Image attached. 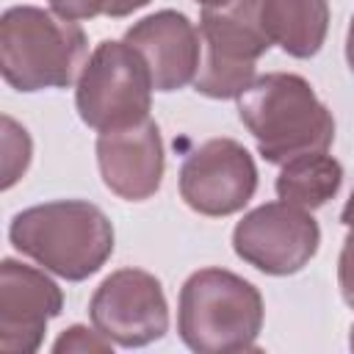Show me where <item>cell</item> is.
<instances>
[{"label": "cell", "instance_id": "cell-1", "mask_svg": "<svg viewBox=\"0 0 354 354\" xmlns=\"http://www.w3.org/2000/svg\"><path fill=\"white\" fill-rule=\"evenodd\" d=\"M238 116L266 163L326 152L335 141V116L313 86L293 72H268L238 97Z\"/></svg>", "mask_w": 354, "mask_h": 354}, {"label": "cell", "instance_id": "cell-2", "mask_svg": "<svg viewBox=\"0 0 354 354\" xmlns=\"http://www.w3.org/2000/svg\"><path fill=\"white\" fill-rule=\"evenodd\" d=\"M8 241L44 271L83 282L113 254V224L94 202L53 199L19 210L8 224Z\"/></svg>", "mask_w": 354, "mask_h": 354}, {"label": "cell", "instance_id": "cell-3", "mask_svg": "<svg viewBox=\"0 0 354 354\" xmlns=\"http://www.w3.org/2000/svg\"><path fill=\"white\" fill-rule=\"evenodd\" d=\"M88 61V41L75 19L53 8L14 6L0 17V72L17 91L66 88Z\"/></svg>", "mask_w": 354, "mask_h": 354}, {"label": "cell", "instance_id": "cell-4", "mask_svg": "<svg viewBox=\"0 0 354 354\" xmlns=\"http://www.w3.org/2000/svg\"><path fill=\"white\" fill-rule=\"evenodd\" d=\"M263 315L260 290L227 268H199L180 288L177 332L196 354L252 351Z\"/></svg>", "mask_w": 354, "mask_h": 354}, {"label": "cell", "instance_id": "cell-5", "mask_svg": "<svg viewBox=\"0 0 354 354\" xmlns=\"http://www.w3.org/2000/svg\"><path fill=\"white\" fill-rule=\"evenodd\" d=\"M202 61L194 88L210 100H238L254 80L257 58L271 39L263 25V0H216L199 14Z\"/></svg>", "mask_w": 354, "mask_h": 354}, {"label": "cell", "instance_id": "cell-6", "mask_svg": "<svg viewBox=\"0 0 354 354\" xmlns=\"http://www.w3.org/2000/svg\"><path fill=\"white\" fill-rule=\"evenodd\" d=\"M152 75L147 61L124 39L100 41L75 86V108L97 133L144 122L152 105Z\"/></svg>", "mask_w": 354, "mask_h": 354}, {"label": "cell", "instance_id": "cell-7", "mask_svg": "<svg viewBox=\"0 0 354 354\" xmlns=\"http://www.w3.org/2000/svg\"><path fill=\"white\" fill-rule=\"evenodd\" d=\"M321 227L310 210L290 202H266L232 230L235 254L268 277L299 274L318 252Z\"/></svg>", "mask_w": 354, "mask_h": 354}, {"label": "cell", "instance_id": "cell-8", "mask_svg": "<svg viewBox=\"0 0 354 354\" xmlns=\"http://www.w3.org/2000/svg\"><path fill=\"white\" fill-rule=\"evenodd\" d=\"M88 318L113 346L141 348L169 332L163 285L144 268L111 271L88 301Z\"/></svg>", "mask_w": 354, "mask_h": 354}, {"label": "cell", "instance_id": "cell-9", "mask_svg": "<svg viewBox=\"0 0 354 354\" xmlns=\"http://www.w3.org/2000/svg\"><path fill=\"white\" fill-rule=\"evenodd\" d=\"M177 185L194 213L221 218L249 205L257 191V166L235 138H210L183 160Z\"/></svg>", "mask_w": 354, "mask_h": 354}, {"label": "cell", "instance_id": "cell-10", "mask_svg": "<svg viewBox=\"0 0 354 354\" xmlns=\"http://www.w3.org/2000/svg\"><path fill=\"white\" fill-rule=\"evenodd\" d=\"M61 310L64 293L44 271L14 257L0 263V348L6 354L39 351L47 324Z\"/></svg>", "mask_w": 354, "mask_h": 354}, {"label": "cell", "instance_id": "cell-11", "mask_svg": "<svg viewBox=\"0 0 354 354\" xmlns=\"http://www.w3.org/2000/svg\"><path fill=\"white\" fill-rule=\"evenodd\" d=\"M97 166L105 188L119 199L144 202L155 196L166 169L160 127L147 116L144 122L100 133Z\"/></svg>", "mask_w": 354, "mask_h": 354}, {"label": "cell", "instance_id": "cell-12", "mask_svg": "<svg viewBox=\"0 0 354 354\" xmlns=\"http://www.w3.org/2000/svg\"><path fill=\"white\" fill-rule=\"evenodd\" d=\"M124 41L141 53L155 91H177L194 83L202 61L199 28L174 8L155 11L124 30Z\"/></svg>", "mask_w": 354, "mask_h": 354}, {"label": "cell", "instance_id": "cell-13", "mask_svg": "<svg viewBox=\"0 0 354 354\" xmlns=\"http://www.w3.org/2000/svg\"><path fill=\"white\" fill-rule=\"evenodd\" d=\"M263 25L271 44L290 58H313L326 41V0H263Z\"/></svg>", "mask_w": 354, "mask_h": 354}, {"label": "cell", "instance_id": "cell-14", "mask_svg": "<svg viewBox=\"0 0 354 354\" xmlns=\"http://www.w3.org/2000/svg\"><path fill=\"white\" fill-rule=\"evenodd\" d=\"M343 185V166L326 152L299 155L282 163V171L274 183L277 196L304 210L324 207L329 199L337 196Z\"/></svg>", "mask_w": 354, "mask_h": 354}, {"label": "cell", "instance_id": "cell-15", "mask_svg": "<svg viewBox=\"0 0 354 354\" xmlns=\"http://www.w3.org/2000/svg\"><path fill=\"white\" fill-rule=\"evenodd\" d=\"M33 144L22 124H17L11 116H3V191H8L30 166Z\"/></svg>", "mask_w": 354, "mask_h": 354}, {"label": "cell", "instance_id": "cell-16", "mask_svg": "<svg viewBox=\"0 0 354 354\" xmlns=\"http://www.w3.org/2000/svg\"><path fill=\"white\" fill-rule=\"evenodd\" d=\"M50 8L64 17V19H94V17H111V19H122L144 6H149L152 0H47Z\"/></svg>", "mask_w": 354, "mask_h": 354}, {"label": "cell", "instance_id": "cell-17", "mask_svg": "<svg viewBox=\"0 0 354 354\" xmlns=\"http://www.w3.org/2000/svg\"><path fill=\"white\" fill-rule=\"evenodd\" d=\"M111 348L113 343L100 329H88L83 324H72L53 343V354H108Z\"/></svg>", "mask_w": 354, "mask_h": 354}, {"label": "cell", "instance_id": "cell-18", "mask_svg": "<svg viewBox=\"0 0 354 354\" xmlns=\"http://www.w3.org/2000/svg\"><path fill=\"white\" fill-rule=\"evenodd\" d=\"M337 285H340L343 301L354 307V230H348L337 257Z\"/></svg>", "mask_w": 354, "mask_h": 354}, {"label": "cell", "instance_id": "cell-19", "mask_svg": "<svg viewBox=\"0 0 354 354\" xmlns=\"http://www.w3.org/2000/svg\"><path fill=\"white\" fill-rule=\"evenodd\" d=\"M346 64H348V69L354 72V17H351L348 33H346Z\"/></svg>", "mask_w": 354, "mask_h": 354}, {"label": "cell", "instance_id": "cell-20", "mask_svg": "<svg viewBox=\"0 0 354 354\" xmlns=\"http://www.w3.org/2000/svg\"><path fill=\"white\" fill-rule=\"evenodd\" d=\"M340 221H343L348 230H354V191H351V196L346 199V205H343V210H340Z\"/></svg>", "mask_w": 354, "mask_h": 354}, {"label": "cell", "instance_id": "cell-21", "mask_svg": "<svg viewBox=\"0 0 354 354\" xmlns=\"http://www.w3.org/2000/svg\"><path fill=\"white\" fill-rule=\"evenodd\" d=\"M348 346H351V351H354V324H351V332H348Z\"/></svg>", "mask_w": 354, "mask_h": 354}, {"label": "cell", "instance_id": "cell-22", "mask_svg": "<svg viewBox=\"0 0 354 354\" xmlns=\"http://www.w3.org/2000/svg\"><path fill=\"white\" fill-rule=\"evenodd\" d=\"M199 6H207V3H216V0H196Z\"/></svg>", "mask_w": 354, "mask_h": 354}]
</instances>
